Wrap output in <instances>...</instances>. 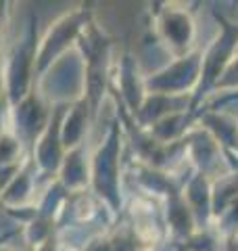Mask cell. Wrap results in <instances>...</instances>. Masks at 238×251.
<instances>
[{"label": "cell", "instance_id": "obj_1", "mask_svg": "<svg viewBox=\"0 0 238 251\" xmlns=\"http://www.w3.org/2000/svg\"><path fill=\"white\" fill-rule=\"evenodd\" d=\"M34 88L42 94V99L50 107L54 105H73L79 99H84L86 92V67L84 59L77 50V44L73 50L63 54L59 61L40 74L34 82Z\"/></svg>", "mask_w": 238, "mask_h": 251}, {"label": "cell", "instance_id": "obj_2", "mask_svg": "<svg viewBox=\"0 0 238 251\" xmlns=\"http://www.w3.org/2000/svg\"><path fill=\"white\" fill-rule=\"evenodd\" d=\"M38 19L29 17V23L23 36L4 54V86L9 105H17L34 88L36 82V57H38Z\"/></svg>", "mask_w": 238, "mask_h": 251}, {"label": "cell", "instance_id": "obj_3", "mask_svg": "<svg viewBox=\"0 0 238 251\" xmlns=\"http://www.w3.org/2000/svg\"><path fill=\"white\" fill-rule=\"evenodd\" d=\"M119 124H113L107 140L90 159V191L98 201H102L117 216L121 209V197H119Z\"/></svg>", "mask_w": 238, "mask_h": 251}, {"label": "cell", "instance_id": "obj_4", "mask_svg": "<svg viewBox=\"0 0 238 251\" xmlns=\"http://www.w3.org/2000/svg\"><path fill=\"white\" fill-rule=\"evenodd\" d=\"M92 19V9L90 6H79L73 9L52 23L48 31L40 38L38 44V57H36V77L44 74L54 61H59L63 54L75 49V44L82 36L84 27L88 25Z\"/></svg>", "mask_w": 238, "mask_h": 251}, {"label": "cell", "instance_id": "obj_5", "mask_svg": "<svg viewBox=\"0 0 238 251\" xmlns=\"http://www.w3.org/2000/svg\"><path fill=\"white\" fill-rule=\"evenodd\" d=\"M236 52H238V25L224 21V25H221V34L211 42L209 49L203 52L201 75H198V84L194 88V97H192L190 111L196 109V103L201 100V97H205L211 88H215V86L219 84L221 75H224L228 65L236 57Z\"/></svg>", "mask_w": 238, "mask_h": 251}, {"label": "cell", "instance_id": "obj_6", "mask_svg": "<svg viewBox=\"0 0 238 251\" xmlns=\"http://www.w3.org/2000/svg\"><path fill=\"white\" fill-rule=\"evenodd\" d=\"M50 111H52V107L46 103L42 99V94L36 88H31V92L25 99H21L17 105L11 107L9 130L17 136V140L23 145L27 155H31L38 138L42 136V132L48 126Z\"/></svg>", "mask_w": 238, "mask_h": 251}, {"label": "cell", "instance_id": "obj_7", "mask_svg": "<svg viewBox=\"0 0 238 251\" xmlns=\"http://www.w3.org/2000/svg\"><path fill=\"white\" fill-rule=\"evenodd\" d=\"M155 31L161 44L167 46V50L176 59L192 52L196 29L192 17H190V11L184 6L165 4L163 9H159L155 13Z\"/></svg>", "mask_w": 238, "mask_h": 251}, {"label": "cell", "instance_id": "obj_8", "mask_svg": "<svg viewBox=\"0 0 238 251\" xmlns=\"http://www.w3.org/2000/svg\"><path fill=\"white\" fill-rule=\"evenodd\" d=\"M38 168L36 163L27 159L15 178L0 191V207L2 209H17L36 203V188H38Z\"/></svg>", "mask_w": 238, "mask_h": 251}, {"label": "cell", "instance_id": "obj_9", "mask_svg": "<svg viewBox=\"0 0 238 251\" xmlns=\"http://www.w3.org/2000/svg\"><path fill=\"white\" fill-rule=\"evenodd\" d=\"M88 140L79 143L77 147L69 149L63 157V163L59 168L57 180L67 188L69 193H79L90 186V159L88 155Z\"/></svg>", "mask_w": 238, "mask_h": 251}, {"label": "cell", "instance_id": "obj_10", "mask_svg": "<svg viewBox=\"0 0 238 251\" xmlns=\"http://www.w3.org/2000/svg\"><path fill=\"white\" fill-rule=\"evenodd\" d=\"M9 2H2L0 0V54H2V42H4V34H6V27H9Z\"/></svg>", "mask_w": 238, "mask_h": 251}, {"label": "cell", "instance_id": "obj_11", "mask_svg": "<svg viewBox=\"0 0 238 251\" xmlns=\"http://www.w3.org/2000/svg\"><path fill=\"white\" fill-rule=\"evenodd\" d=\"M9 115H11V105L9 100H0V136L9 132Z\"/></svg>", "mask_w": 238, "mask_h": 251}, {"label": "cell", "instance_id": "obj_12", "mask_svg": "<svg viewBox=\"0 0 238 251\" xmlns=\"http://www.w3.org/2000/svg\"><path fill=\"white\" fill-rule=\"evenodd\" d=\"M15 237H21V226H19V224L11 226V228H9V230H4V232H0V247L13 243Z\"/></svg>", "mask_w": 238, "mask_h": 251}, {"label": "cell", "instance_id": "obj_13", "mask_svg": "<svg viewBox=\"0 0 238 251\" xmlns=\"http://www.w3.org/2000/svg\"><path fill=\"white\" fill-rule=\"evenodd\" d=\"M6 99V86H4V52L0 54V100Z\"/></svg>", "mask_w": 238, "mask_h": 251}, {"label": "cell", "instance_id": "obj_14", "mask_svg": "<svg viewBox=\"0 0 238 251\" xmlns=\"http://www.w3.org/2000/svg\"><path fill=\"white\" fill-rule=\"evenodd\" d=\"M0 251H15V249H11L9 245H2V247H0Z\"/></svg>", "mask_w": 238, "mask_h": 251}, {"label": "cell", "instance_id": "obj_15", "mask_svg": "<svg viewBox=\"0 0 238 251\" xmlns=\"http://www.w3.org/2000/svg\"><path fill=\"white\" fill-rule=\"evenodd\" d=\"M236 54H238V52H236Z\"/></svg>", "mask_w": 238, "mask_h": 251}]
</instances>
